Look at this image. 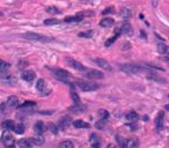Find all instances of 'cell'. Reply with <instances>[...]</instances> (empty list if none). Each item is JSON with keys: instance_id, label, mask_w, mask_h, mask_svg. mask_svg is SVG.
<instances>
[{"instance_id": "1", "label": "cell", "mask_w": 169, "mask_h": 148, "mask_svg": "<svg viewBox=\"0 0 169 148\" xmlns=\"http://www.w3.org/2000/svg\"><path fill=\"white\" fill-rule=\"evenodd\" d=\"M119 68L127 74H140V73H148V69L141 66H137V65H130V64H124L121 65Z\"/></svg>"}, {"instance_id": "2", "label": "cell", "mask_w": 169, "mask_h": 148, "mask_svg": "<svg viewBox=\"0 0 169 148\" xmlns=\"http://www.w3.org/2000/svg\"><path fill=\"white\" fill-rule=\"evenodd\" d=\"M36 88L38 90V93L41 94V96H48L51 93V88L47 85V82L44 81V79H39L37 81Z\"/></svg>"}, {"instance_id": "3", "label": "cell", "mask_w": 169, "mask_h": 148, "mask_svg": "<svg viewBox=\"0 0 169 148\" xmlns=\"http://www.w3.org/2000/svg\"><path fill=\"white\" fill-rule=\"evenodd\" d=\"M77 86L84 91H93V90L99 89V85L93 83V82H88V81H78Z\"/></svg>"}, {"instance_id": "4", "label": "cell", "mask_w": 169, "mask_h": 148, "mask_svg": "<svg viewBox=\"0 0 169 148\" xmlns=\"http://www.w3.org/2000/svg\"><path fill=\"white\" fill-rule=\"evenodd\" d=\"M1 141H2V143L5 145L6 147H14V145H15V139H14V137L12 135L11 133L8 132V130L2 133Z\"/></svg>"}, {"instance_id": "5", "label": "cell", "mask_w": 169, "mask_h": 148, "mask_svg": "<svg viewBox=\"0 0 169 148\" xmlns=\"http://www.w3.org/2000/svg\"><path fill=\"white\" fill-rule=\"evenodd\" d=\"M22 37L28 38V39H34V41H41V42H49V41H52L51 38H48V37L43 36V35H39V34H35V32H26V34L22 35Z\"/></svg>"}, {"instance_id": "6", "label": "cell", "mask_w": 169, "mask_h": 148, "mask_svg": "<svg viewBox=\"0 0 169 148\" xmlns=\"http://www.w3.org/2000/svg\"><path fill=\"white\" fill-rule=\"evenodd\" d=\"M0 80L5 82L6 85H14L16 82L15 78L9 73H6V71H0Z\"/></svg>"}, {"instance_id": "7", "label": "cell", "mask_w": 169, "mask_h": 148, "mask_svg": "<svg viewBox=\"0 0 169 148\" xmlns=\"http://www.w3.org/2000/svg\"><path fill=\"white\" fill-rule=\"evenodd\" d=\"M52 72L54 73V75H56L57 79H59L60 81H64V82H67V80H69V72H66V71L60 69V68H54V69H52Z\"/></svg>"}, {"instance_id": "8", "label": "cell", "mask_w": 169, "mask_h": 148, "mask_svg": "<svg viewBox=\"0 0 169 148\" xmlns=\"http://www.w3.org/2000/svg\"><path fill=\"white\" fill-rule=\"evenodd\" d=\"M86 15H92V14H86V13H79V14H77V15H73V16H66L65 19H64V21L65 22H69V23H72V22H80L82 21L85 19V16Z\"/></svg>"}, {"instance_id": "9", "label": "cell", "mask_w": 169, "mask_h": 148, "mask_svg": "<svg viewBox=\"0 0 169 148\" xmlns=\"http://www.w3.org/2000/svg\"><path fill=\"white\" fill-rule=\"evenodd\" d=\"M19 109L22 111H28V112H32L36 109V103L34 101H26L23 104L19 105Z\"/></svg>"}, {"instance_id": "10", "label": "cell", "mask_w": 169, "mask_h": 148, "mask_svg": "<svg viewBox=\"0 0 169 148\" xmlns=\"http://www.w3.org/2000/svg\"><path fill=\"white\" fill-rule=\"evenodd\" d=\"M66 63L69 66H71L72 68L74 69H78V71H86V67H85L84 65L79 61H77V60H74L72 58H66Z\"/></svg>"}, {"instance_id": "11", "label": "cell", "mask_w": 169, "mask_h": 148, "mask_svg": "<svg viewBox=\"0 0 169 148\" xmlns=\"http://www.w3.org/2000/svg\"><path fill=\"white\" fill-rule=\"evenodd\" d=\"M19 105L20 104H19V100L16 96H9L6 102V106L9 109H16V108H19Z\"/></svg>"}, {"instance_id": "12", "label": "cell", "mask_w": 169, "mask_h": 148, "mask_svg": "<svg viewBox=\"0 0 169 148\" xmlns=\"http://www.w3.org/2000/svg\"><path fill=\"white\" fill-rule=\"evenodd\" d=\"M86 76H87L88 79H102L104 75H103V73L100 72V71L92 69V71H88V72L86 73Z\"/></svg>"}, {"instance_id": "13", "label": "cell", "mask_w": 169, "mask_h": 148, "mask_svg": "<svg viewBox=\"0 0 169 148\" xmlns=\"http://www.w3.org/2000/svg\"><path fill=\"white\" fill-rule=\"evenodd\" d=\"M119 32L121 34H126V35H132V27L129 22H124L119 28Z\"/></svg>"}, {"instance_id": "14", "label": "cell", "mask_w": 169, "mask_h": 148, "mask_svg": "<svg viewBox=\"0 0 169 148\" xmlns=\"http://www.w3.org/2000/svg\"><path fill=\"white\" fill-rule=\"evenodd\" d=\"M95 63L96 65H99L101 68H103V69H107V71H111V66H110V64L107 61L106 59H102V58H97L95 59Z\"/></svg>"}, {"instance_id": "15", "label": "cell", "mask_w": 169, "mask_h": 148, "mask_svg": "<svg viewBox=\"0 0 169 148\" xmlns=\"http://www.w3.org/2000/svg\"><path fill=\"white\" fill-rule=\"evenodd\" d=\"M137 146H138V140L136 139V138L124 139V145H123V147L132 148V147H137Z\"/></svg>"}, {"instance_id": "16", "label": "cell", "mask_w": 169, "mask_h": 148, "mask_svg": "<svg viewBox=\"0 0 169 148\" xmlns=\"http://www.w3.org/2000/svg\"><path fill=\"white\" fill-rule=\"evenodd\" d=\"M22 79L24 80V81H27V82H30V81H32V80L35 79V72L34 71H24L23 73H22Z\"/></svg>"}, {"instance_id": "17", "label": "cell", "mask_w": 169, "mask_h": 148, "mask_svg": "<svg viewBox=\"0 0 169 148\" xmlns=\"http://www.w3.org/2000/svg\"><path fill=\"white\" fill-rule=\"evenodd\" d=\"M125 118L130 123H137L138 119H139V115H138L136 111H130L126 116H125Z\"/></svg>"}, {"instance_id": "18", "label": "cell", "mask_w": 169, "mask_h": 148, "mask_svg": "<svg viewBox=\"0 0 169 148\" xmlns=\"http://www.w3.org/2000/svg\"><path fill=\"white\" fill-rule=\"evenodd\" d=\"M34 130H35V132L37 134H43V133L45 132V130H47V127L45 125L43 124V122H37L35 125H34Z\"/></svg>"}, {"instance_id": "19", "label": "cell", "mask_w": 169, "mask_h": 148, "mask_svg": "<svg viewBox=\"0 0 169 148\" xmlns=\"http://www.w3.org/2000/svg\"><path fill=\"white\" fill-rule=\"evenodd\" d=\"M69 125H71V118H69V116L60 118V120H59V127H60L62 130L66 128V127H69Z\"/></svg>"}, {"instance_id": "20", "label": "cell", "mask_w": 169, "mask_h": 148, "mask_svg": "<svg viewBox=\"0 0 169 148\" xmlns=\"http://www.w3.org/2000/svg\"><path fill=\"white\" fill-rule=\"evenodd\" d=\"M163 116H164L163 111H161L158 115V117H156V119H155V125H156L158 130H161L163 127Z\"/></svg>"}, {"instance_id": "21", "label": "cell", "mask_w": 169, "mask_h": 148, "mask_svg": "<svg viewBox=\"0 0 169 148\" xmlns=\"http://www.w3.org/2000/svg\"><path fill=\"white\" fill-rule=\"evenodd\" d=\"M73 125L75 128H89L90 125L88 123H86L85 120H81V119H77L74 120Z\"/></svg>"}, {"instance_id": "22", "label": "cell", "mask_w": 169, "mask_h": 148, "mask_svg": "<svg viewBox=\"0 0 169 148\" xmlns=\"http://www.w3.org/2000/svg\"><path fill=\"white\" fill-rule=\"evenodd\" d=\"M114 23H115V20H114V19H111V17H106V19H103V20H101L100 21V26L103 27V28H109V27H111Z\"/></svg>"}, {"instance_id": "23", "label": "cell", "mask_w": 169, "mask_h": 148, "mask_svg": "<svg viewBox=\"0 0 169 148\" xmlns=\"http://www.w3.org/2000/svg\"><path fill=\"white\" fill-rule=\"evenodd\" d=\"M30 141L32 142V145H36V146H42L43 143H44V138H43L41 134H38V135H36V137L30 138Z\"/></svg>"}, {"instance_id": "24", "label": "cell", "mask_w": 169, "mask_h": 148, "mask_svg": "<svg viewBox=\"0 0 169 148\" xmlns=\"http://www.w3.org/2000/svg\"><path fill=\"white\" fill-rule=\"evenodd\" d=\"M116 35L115 36H112L111 38H109V39H107V42L104 43V46L106 48H109V46H111V44H114V43L117 41V38L121 36V32H119V30H116Z\"/></svg>"}, {"instance_id": "25", "label": "cell", "mask_w": 169, "mask_h": 148, "mask_svg": "<svg viewBox=\"0 0 169 148\" xmlns=\"http://www.w3.org/2000/svg\"><path fill=\"white\" fill-rule=\"evenodd\" d=\"M121 15L123 19L127 20V19H130L132 16V12H131V9H129V8H122Z\"/></svg>"}, {"instance_id": "26", "label": "cell", "mask_w": 169, "mask_h": 148, "mask_svg": "<svg viewBox=\"0 0 169 148\" xmlns=\"http://www.w3.org/2000/svg\"><path fill=\"white\" fill-rule=\"evenodd\" d=\"M1 126L4 127L5 130H14V127H15V124L13 120H5V122L1 124Z\"/></svg>"}, {"instance_id": "27", "label": "cell", "mask_w": 169, "mask_h": 148, "mask_svg": "<svg viewBox=\"0 0 169 148\" xmlns=\"http://www.w3.org/2000/svg\"><path fill=\"white\" fill-rule=\"evenodd\" d=\"M32 142L30 141V139H22L19 141V146L20 147H23V148H29L32 147Z\"/></svg>"}, {"instance_id": "28", "label": "cell", "mask_w": 169, "mask_h": 148, "mask_svg": "<svg viewBox=\"0 0 169 148\" xmlns=\"http://www.w3.org/2000/svg\"><path fill=\"white\" fill-rule=\"evenodd\" d=\"M158 51L160 53H162V54H164V53H167L169 51V48L168 45H166L164 43H159L158 44Z\"/></svg>"}, {"instance_id": "29", "label": "cell", "mask_w": 169, "mask_h": 148, "mask_svg": "<svg viewBox=\"0 0 169 148\" xmlns=\"http://www.w3.org/2000/svg\"><path fill=\"white\" fill-rule=\"evenodd\" d=\"M90 141H92V146H93V147H100L99 137H97L96 134H90Z\"/></svg>"}, {"instance_id": "30", "label": "cell", "mask_w": 169, "mask_h": 148, "mask_svg": "<svg viewBox=\"0 0 169 148\" xmlns=\"http://www.w3.org/2000/svg\"><path fill=\"white\" fill-rule=\"evenodd\" d=\"M78 36L81 37V38H92L94 36V31L93 30H89V31H82V32H79Z\"/></svg>"}, {"instance_id": "31", "label": "cell", "mask_w": 169, "mask_h": 148, "mask_svg": "<svg viewBox=\"0 0 169 148\" xmlns=\"http://www.w3.org/2000/svg\"><path fill=\"white\" fill-rule=\"evenodd\" d=\"M24 130H26V127H24V125H23L22 123L15 125V127H14V131H15V133H17V134H23V133H24Z\"/></svg>"}, {"instance_id": "32", "label": "cell", "mask_w": 169, "mask_h": 148, "mask_svg": "<svg viewBox=\"0 0 169 148\" xmlns=\"http://www.w3.org/2000/svg\"><path fill=\"white\" fill-rule=\"evenodd\" d=\"M71 97H72V100H73L74 104H77V105H79L80 104V97L79 95L74 91L73 89H71Z\"/></svg>"}, {"instance_id": "33", "label": "cell", "mask_w": 169, "mask_h": 148, "mask_svg": "<svg viewBox=\"0 0 169 148\" xmlns=\"http://www.w3.org/2000/svg\"><path fill=\"white\" fill-rule=\"evenodd\" d=\"M45 11L48 12V13H50V14H60L62 13V11L58 9L57 7H54V6H49V7H47Z\"/></svg>"}, {"instance_id": "34", "label": "cell", "mask_w": 169, "mask_h": 148, "mask_svg": "<svg viewBox=\"0 0 169 148\" xmlns=\"http://www.w3.org/2000/svg\"><path fill=\"white\" fill-rule=\"evenodd\" d=\"M9 67H11V64L6 63L5 60H1L0 59V71H7Z\"/></svg>"}, {"instance_id": "35", "label": "cell", "mask_w": 169, "mask_h": 148, "mask_svg": "<svg viewBox=\"0 0 169 148\" xmlns=\"http://www.w3.org/2000/svg\"><path fill=\"white\" fill-rule=\"evenodd\" d=\"M59 147L60 148H73L74 145H73V142H71V141H62V142L59 143Z\"/></svg>"}, {"instance_id": "36", "label": "cell", "mask_w": 169, "mask_h": 148, "mask_svg": "<svg viewBox=\"0 0 169 148\" xmlns=\"http://www.w3.org/2000/svg\"><path fill=\"white\" fill-rule=\"evenodd\" d=\"M99 116H100L101 119H108L109 113H108V111L104 110V109H101V110H99Z\"/></svg>"}, {"instance_id": "37", "label": "cell", "mask_w": 169, "mask_h": 148, "mask_svg": "<svg viewBox=\"0 0 169 148\" xmlns=\"http://www.w3.org/2000/svg\"><path fill=\"white\" fill-rule=\"evenodd\" d=\"M59 21L57 19H48V20H45L44 21V24L45 26H52V24H58Z\"/></svg>"}, {"instance_id": "38", "label": "cell", "mask_w": 169, "mask_h": 148, "mask_svg": "<svg viewBox=\"0 0 169 148\" xmlns=\"http://www.w3.org/2000/svg\"><path fill=\"white\" fill-rule=\"evenodd\" d=\"M48 130H50L52 133H58V127H57V125H54V124H52V123H50L48 125Z\"/></svg>"}, {"instance_id": "39", "label": "cell", "mask_w": 169, "mask_h": 148, "mask_svg": "<svg viewBox=\"0 0 169 148\" xmlns=\"http://www.w3.org/2000/svg\"><path fill=\"white\" fill-rule=\"evenodd\" d=\"M106 120L107 119H100V120L95 124L96 128H103V126L106 125Z\"/></svg>"}, {"instance_id": "40", "label": "cell", "mask_w": 169, "mask_h": 148, "mask_svg": "<svg viewBox=\"0 0 169 148\" xmlns=\"http://www.w3.org/2000/svg\"><path fill=\"white\" fill-rule=\"evenodd\" d=\"M27 66H28V63H27V61H24V60H20V61H19V64H17V67H19V68H24V67H27Z\"/></svg>"}, {"instance_id": "41", "label": "cell", "mask_w": 169, "mask_h": 148, "mask_svg": "<svg viewBox=\"0 0 169 148\" xmlns=\"http://www.w3.org/2000/svg\"><path fill=\"white\" fill-rule=\"evenodd\" d=\"M114 12H115V8H114V7H107L106 9L102 12V14L106 15V14H108V13H114Z\"/></svg>"}, {"instance_id": "42", "label": "cell", "mask_w": 169, "mask_h": 148, "mask_svg": "<svg viewBox=\"0 0 169 148\" xmlns=\"http://www.w3.org/2000/svg\"><path fill=\"white\" fill-rule=\"evenodd\" d=\"M116 140L118 141V145H119L121 147H123V145H124V139L121 138L119 135H116Z\"/></svg>"}, {"instance_id": "43", "label": "cell", "mask_w": 169, "mask_h": 148, "mask_svg": "<svg viewBox=\"0 0 169 148\" xmlns=\"http://www.w3.org/2000/svg\"><path fill=\"white\" fill-rule=\"evenodd\" d=\"M158 1H159V0H152V2H153V6H156V5H158Z\"/></svg>"}, {"instance_id": "44", "label": "cell", "mask_w": 169, "mask_h": 148, "mask_svg": "<svg viewBox=\"0 0 169 148\" xmlns=\"http://www.w3.org/2000/svg\"><path fill=\"white\" fill-rule=\"evenodd\" d=\"M164 109L169 111V104H167V105H164Z\"/></svg>"}, {"instance_id": "45", "label": "cell", "mask_w": 169, "mask_h": 148, "mask_svg": "<svg viewBox=\"0 0 169 148\" xmlns=\"http://www.w3.org/2000/svg\"><path fill=\"white\" fill-rule=\"evenodd\" d=\"M164 60H167V61H169V56H168V57H166V58H164Z\"/></svg>"}, {"instance_id": "46", "label": "cell", "mask_w": 169, "mask_h": 148, "mask_svg": "<svg viewBox=\"0 0 169 148\" xmlns=\"http://www.w3.org/2000/svg\"><path fill=\"white\" fill-rule=\"evenodd\" d=\"M81 1H88V0H81Z\"/></svg>"}, {"instance_id": "47", "label": "cell", "mask_w": 169, "mask_h": 148, "mask_svg": "<svg viewBox=\"0 0 169 148\" xmlns=\"http://www.w3.org/2000/svg\"><path fill=\"white\" fill-rule=\"evenodd\" d=\"M168 98H169V95H168Z\"/></svg>"}]
</instances>
